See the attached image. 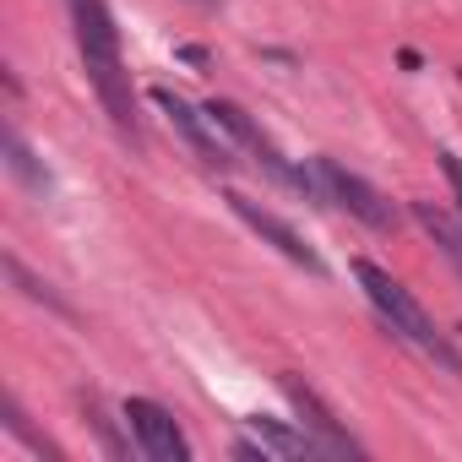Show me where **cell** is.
<instances>
[{"mask_svg": "<svg viewBox=\"0 0 462 462\" xmlns=\"http://www.w3.org/2000/svg\"><path fill=\"white\" fill-rule=\"evenodd\" d=\"M435 163H440V174H446V185L457 196V212H462V158L457 152H435Z\"/></svg>", "mask_w": 462, "mask_h": 462, "instance_id": "cell-13", "label": "cell"}, {"mask_svg": "<svg viewBox=\"0 0 462 462\" xmlns=\"http://www.w3.org/2000/svg\"><path fill=\"white\" fill-rule=\"evenodd\" d=\"M413 217L424 223V235L440 245V256H446V262L462 273V228H457V223H451L440 207H430V201H413Z\"/></svg>", "mask_w": 462, "mask_h": 462, "instance_id": "cell-11", "label": "cell"}, {"mask_svg": "<svg viewBox=\"0 0 462 462\" xmlns=\"http://www.w3.org/2000/svg\"><path fill=\"white\" fill-rule=\"evenodd\" d=\"M201 6H217V0H201Z\"/></svg>", "mask_w": 462, "mask_h": 462, "instance_id": "cell-15", "label": "cell"}, {"mask_svg": "<svg viewBox=\"0 0 462 462\" xmlns=\"http://www.w3.org/2000/svg\"><path fill=\"white\" fill-rule=\"evenodd\" d=\"M6 273H12V283H17V289H23L28 300H39V305H50V310H60V316H71V305H66V300H60L55 289H50V283H39V278H33V273H28V267H23L17 256H12V251H6Z\"/></svg>", "mask_w": 462, "mask_h": 462, "instance_id": "cell-12", "label": "cell"}, {"mask_svg": "<svg viewBox=\"0 0 462 462\" xmlns=\"http://www.w3.org/2000/svg\"><path fill=\"white\" fill-rule=\"evenodd\" d=\"M180 60H190V66H207V50H201V44H185V50H180Z\"/></svg>", "mask_w": 462, "mask_h": 462, "instance_id": "cell-14", "label": "cell"}, {"mask_svg": "<svg viewBox=\"0 0 462 462\" xmlns=\"http://www.w3.org/2000/svg\"><path fill=\"white\" fill-rule=\"evenodd\" d=\"M120 419H125V430H131V440H136L142 457H152V462H190V440H185V430L174 424V413L163 402L125 397L120 402Z\"/></svg>", "mask_w": 462, "mask_h": 462, "instance_id": "cell-7", "label": "cell"}, {"mask_svg": "<svg viewBox=\"0 0 462 462\" xmlns=\"http://www.w3.org/2000/svg\"><path fill=\"white\" fill-rule=\"evenodd\" d=\"M152 104L169 115V125L185 136V147H190L207 169H217V174L235 169V142H223V136H217V120L207 115V104L196 109V104H190V98H180L174 88H152Z\"/></svg>", "mask_w": 462, "mask_h": 462, "instance_id": "cell-5", "label": "cell"}, {"mask_svg": "<svg viewBox=\"0 0 462 462\" xmlns=\"http://www.w3.org/2000/svg\"><path fill=\"white\" fill-rule=\"evenodd\" d=\"M207 115L217 120V131H228V142L235 147H245L251 152V163L273 180V185H283V190H294V196H305V201H316V207H327V190H321V180L310 174V169H300V163H289L283 152H278V142L240 109V104H228V98H212L207 104Z\"/></svg>", "mask_w": 462, "mask_h": 462, "instance_id": "cell-3", "label": "cell"}, {"mask_svg": "<svg viewBox=\"0 0 462 462\" xmlns=\"http://www.w3.org/2000/svg\"><path fill=\"white\" fill-rule=\"evenodd\" d=\"M223 201H228V212H235V217H240V223L251 228V235H262V240H267L273 251H283V256H289L294 267H305V273H316V278L327 273V262H321V256H316V251H310V245H305L300 235H294V228H289V223H283L278 212H267L262 201H251V196H240V190H228Z\"/></svg>", "mask_w": 462, "mask_h": 462, "instance_id": "cell-8", "label": "cell"}, {"mask_svg": "<svg viewBox=\"0 0 462 462\" xmlns=\"http://www.w3.org/2000/svg\"><path fill=\"white\" fill-rule=\"evenodd\" d=\"M245 435H251L267 457H278V462H294V457H327L321 440H316L305 424H283V419H267V413L245 419Z\"/></svg>", "mask_w": 462, "mask_h": 462, "instance_id": "cell-9", "label": "cell"}, {"mask_svg": "<svg viewBox=\"0 0 462 462\" xmlns=\"http://www.w3.org/2000/svg\"><path fill=\"white\" fill-rule=\"evenodd\" d=\"M278 392L289 397V408H294V413H300V424L321 440V451H327V457H365V446L348 435V424L337 419V408H332L310 381H300L294 370H283V375H278Z\"/></svg>", "mask_w": 462, "mask_h": 462, "instance_id": "cell-6", "label": "cell"}, {"mask_svg": "<svg viewBox=\"0 0 462 462\" xmlns=\"http://www.w3.org/2000/svg\"><path fill=\"white\" fill-rule=\"evenodd\" d=\"M71 12V33H77V50H82V66H88V82L104 104V115L115 120V131L142 147V125H136V93H131V71L120 60V28H115V12L104 0H66Z\"/></svg>", "mask_w": 462, "mask_h": 462, "instance_id": "cell-1", "label": "cell"}, {"mask_svg": "<svg viewBox=\"0 0 462 462\" xmlns=\"http://www.w3.org/2000/svg\"><path fill=\"white\" fill-rule=\"evenodd\" d=\"M6 169H12V174H17V180L33 190V196H50V190H55L50 169L33 158V147L23 142V131H17V125H6Z\"/></svg>", "mask_w": 462, "mask_h": 462, "instance_id": "cell-10", "label": "cell"}, {"mask_svg": "<svg viewBox=\"0 0 462 462\" xmlns=\"http://www.w3.org/2000/svg\"><path fill=\"white\" fill-rule=\"evenodd\" d=\"M354 283L365 289V300L375 305V316L386 321V332H397L402 343H413L419 354H430L435 365H446L451 375H462V354L446 343V332H435V321L424 316V305H419L386 267H375V262L359 256V262H354Z\"/></svg>", "mask_w": 462, "mask_h": 462, "instance_id": "cell-2", "label": "cell"}, {"mask_svg": "<svg viewBox=\"0 0 462 462\" xmlns=\"http://www.w3.org/2000/svg\"><path fill=\"white\" fill-rule=\"evenodd\" d=\"M316 180L327 190V201H337L348 217H359L365 228H375V235H386V228H397V207L354 169H343L337 158H316Z\"/></svg>", "mask_w": 462, "mask_h": 462, "instance_id": "cell-4", "label": "cell"}]
</instances>
